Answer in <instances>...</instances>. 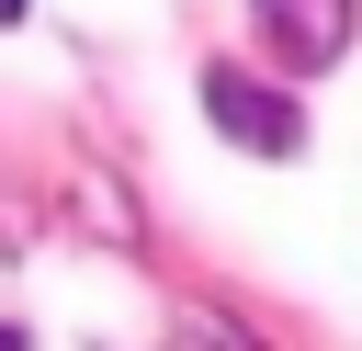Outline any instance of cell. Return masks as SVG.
I'll return each instance as SVG.
<instances>
[{"label":"cell","instance_id":"6da1fadb","mask_svg":"<svg viewBox=\"0 0 362 351\" xmlns=\"http://www.w3.org/2000/svg\"><path fill=\"white\" fill-rule=\"evenodd\" d=\"M204 113H215V136L249 147V159H294V147H305V113H294L272 79H249V68H204Z\"/></svg>","mask_w":362,"mask_h":351},{"label":"cell","instance_id":"277c9868","mask_svg":"<svg viewBox=\"0 0 362 351\" xmlns=\"http://www.w3.org/2000/svg\"><path fill=\"white\" fill-rule=\"evenodd\" d=\"M23 11H34V0H0V34H11V23H23Z\"/></svg>","mask_w":362,"mask_h":351},{"label":"cell","instance_id":"3957f363","mask_svg":"<svg viewBox=\"0 0 362 351\" xmlns=\"http://www.w3.org/2000/svg\"><path fill=\"white\" fill-rule=\"evenodd\" d=\"M181 340H192V351H249V340H238L226 317H181Z\"/></svg>","mask_w":362,"mask_h":351},{"label":"cell","instance_id":"7a4b0ae2","mask_svg":"<svg viewBox=\"0 0 362 351\" xmlns=\"http://www.w3.org/2000/svg\"><path fill=\"white\" fill-rule=\"evenodd\" d=\"M249 23L272 45V68H294V79H317L351 45V0H249Z\"/></svg>","mask_w":362,"mask_h":351},{"label":"cell","instance_id":"5b68a950","mask_svg":"<svg viewBox=\"0 0 362 351\" xmlns=\"http://www.w3.org/2000/svg\"><path fill=\"white\" fill-rule=\"evenodd\" d=\"M0 351H23V328H11V317H0Z\"/></svg>","mask_w":362,"mask_h":351}]
</instances>
